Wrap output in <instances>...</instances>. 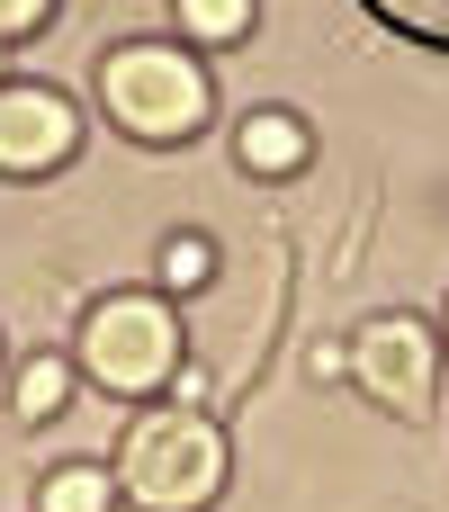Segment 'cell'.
<instances>
[{
	"label": "cell",
	"instance_id": "obj_7",
	"mask_svg": "<svg viewBox=\"0 0 449 512\" xmlns=\"http://www.w3.org/2000/svg\"><path fill=\"white\" fill-rule=\"evenodd\" d=\"M72 396H81L72 351H27V360L9 369V423H27V432L63 423V405H72Z\"/></svg>",
	"mask_w": 449,
	"mask_h": 512
},
{
	"label": "cell",
	"instance_id": "obj_2",
	"mask_svg": "<svg viewBox=\"0 0 449 512\" xmlns=\"http://www.w3.org/2000/svg\"><path fill=\"white\" fill-rule=\"evenodd\" d=\"M72 369L99 387V396H126V405H153L180 387L189 369V342H180V306L162 288H108L81 306L72 324Z\"/></svg>",
	"mask_w": 449,
	"mask_h": 512
},
{
	"label": "cell",
	"instance_id": "obj_8",
	"mask_svg": "<svg viewBox=\"0 0 449 512\" xmlns=\"http://www.w3.org/2000/svg\"><path fill=\"white\" fill-rule=\"evenodd\" d=\"M117 477L99 468V459H72V468H45V486H36V512H117Z\"/></svg>",
	"mask_w": 449,
	"mask_h": 512
},
{
	"label": "cell",
	"instance_id": "obj_1",
	"mask_svg": "<svg viewBox=\"0 0 449 512\" xmlns=\"http://www.w3.org/2000/svg\"><path fill=\"white\" fill-rule=\"evenodd\" d=\"M108 477H117V495L135 512H216L225 477H234V441L216 432L207 405L153 396V405H135V423L117 432Z\"/></svg>",
	"mask_w": 449,
	"mask_h": 512
},
{
	"label": "cell",
	"instance_id": "obj_13",
	"mask_svg": "<svg viewBox=\"0 0 449 512\" xmlns=\"http://www.w3.org/2000/svg\"><path fill=\"white\" fill-rule=\"evenodd\" d=\"M0 81H9V45H0Z\"/></svg>",
	"mask_w": 449,
	"mask_h": 512
},
{
	"label": "cell",
	"instance_id": "obj_10",
	"mask_svg": "<svg viewBox=\"0 0 449 512\" xmlns=\"http://www.w3.org/2000/svg\"><path fill=\"white\" fill-rule=\"evenodd\" d=\"M216 279V243L207 234H171L162 243V297H198Z\"/></svg>",
	"mask_w": 449,
	"mask_h": 512
},
{
	"label": "cell",
	"instance_id": "obj_3",
	"mask_svg": "<svg viewBox=\"0 0 449 512\" xmlns=\"http://www.w3.org/2000/svg\"><path fill=\"white\" fill-rule=\"evenodd\" d=\"M90 99H99V117H108L126 144H189V135L216 117L207 63H198L189 45H171V36H126V45H108L99 72H90Z\"/></svg>",
	"mask_w": 449,
	"mask_h": 512
},
{
	"label": "cell",
	"instance_id": "obj_9",
	"mask_svg": "<svg viewBox=\"0 0 449 512\" xmlns=\"http://www.w3.org/2000/svg\"><path fill=\"white\" fill-rule=\"evenodd\" d=\"M189 45H243L252 36V0H171Z\"/></svg>",
	"mask_w": 449,
	"mask_h": 512
},
{
	"label": "cell",
	"instance_id": "obj_6",
	"mask_svg": "<svg viewBox=\"0 0 449 512\" xmlns=\"http://www.w3.org/2000/svg\"><path fill=\"white\" fill-rule=\"evenodd\" d=\"M306 153H315V126H306L297 108H252V117H234V162H243L252 180H297Z\"/></svg>",
	"mask_w": 449,
	"mask_h": 512
},
{
	"label": "cell",
	"instance_id": "obj_12",
	"mask_svg": "<svg viewBox=\"0 0 449 512\" xmlns=\"http://www.w3.org/2000/svg\"><path fill=\"white\" fill-rule=\"evenodd\" d=\"M45 18H54V0H0V45H27V36H45Z\"/></svg>",
	"mask_w": 449,
	"mask_h": 512
},
{
	"label": "cell",
	"instance_id": "obj_5",
	"mask_svg": "<svg viewBox=\"0 0 449 512\" xmlns=\"http://www.w3.org/2000/svg\"><path fill=\"white\" fill-rule=\"evenodd\" d=\"M81 153V99L54 81H0V180H54Z\"/></svg>",
	"mask_w": 449,
	"mask_h": 512
},
{
	"label": "cell",
	"instance_id": "obj_11",
	"mask_svg": "<svg viewBox=\"0 0 449 512\" xmlns=\"http://www.w3.org/2000/svg\"><path fill=\"white\" fill-rule=\"evenodd\" d=\"M396 36H414V45H441L449 54V0H369Z\"/></svg>",
	"mask_w": 449,
	"mask_h": 512
},
{
	"label": "cell",
	"instance_id": "obj_4",
	"mask_svg": "<svg viewBox=\"0 0 449 512\" xmlns=\"http://www.w3.org/2000/svg\"><path fill=\"white\" fill-rule=\"evenodd\" d=\"M441 333L423 315H369L351 342H342V378L387 414V423H432L441 405Z\"/></svg>",
	"mask_w": 449,
	"mask_h": 512
}]
</instances>
